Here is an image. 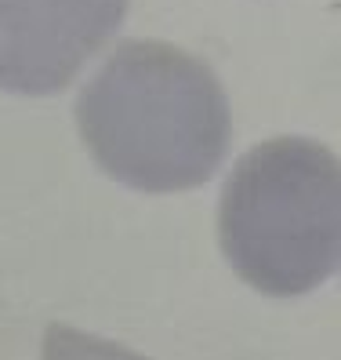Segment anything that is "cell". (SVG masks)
I'll list each match as a JSON object with an SVG mask.
<instances>
[{"label":"cell","instance_id":"cell-1","mask_svg":"<svg viewBox=\"0 0 341 360\" xmlns=\"http://www.w3.org/2000/svg\"><path fill=\"white\" fill-rule=\"evenodd\" d=\"M76 131L109 179L142 193H182L222 167L232 113L203 58L163 40H123L83 84Z\"/></svg>","mask_w":341,"mask_h":360},{"label":"cell","instance_id":"cell-2","mask_svg":"<svg viewBox=\"0 0 341 360\" xmlns=\"http://www.w3.org/2000/svg\"><path fill=\"white\" fill-rule=\"evenodd\" d=\"M218 240L236 277L272 299L309 295L341 259V167L316 139L247 150L218 204Z\"/></svg>","mask_w":341,"mask_h":360},{"label":"cell","instance_id":"cell-3","mask_svg":"<svg viewBox=\"0 0 341 360\" xmlns=\"http://www.w3.org/2000/svg\"><path fill=\"white\" fill-rule=\"evenodd\" d=\"M127 15V0H0V91L69 88Z\"/></svg>","mask_w":341,"mask_h":360},{"label":"cell","instance_id":"cell-4","mask_svg":"<svg viewBox=\"0 0 341 360\" xmlns=\"http://www.w3.org/2000/svg\"><path fill=\"white\" fill-rule=\"evenodd\" d=\"M40 360H145V356L120 342H109V338H98L91 331H76L69 324H51L44 331Z\"/></svg>","mask_w":341,"mask_h":360}]
</instances>
